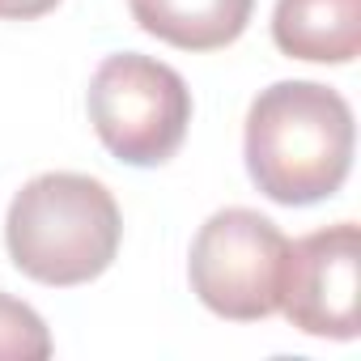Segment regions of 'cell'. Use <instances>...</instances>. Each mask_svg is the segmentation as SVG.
<instances>
[{"label":"cell","instance_id":"obj_1","mask_svg":"<svg viewBox=\"0 0 361 361\" xmlns=\"http://www.w3.org/2000/svg\"><path fill=\"white\" fill-rule=\"evenodd\" d=\"M353 106L319 81H276L259 90L247 111V174L285 209L331 200L353 170Z\"/></svg>","mask_w":361,"mask_h":361},{"label":"cell","instance_id":"obj_2","mask_svg":"<svg viewBox=\"0 0 361 361\" xmlns=\"http://www.w3.org/2000/svg\"><path fill=\"white\" fill-rule=\"evenodd\" d=\"M123 238V217L106 183L73 170L39 174L13 196L5 217V247L22 276L77 289L98 281Z\"/></svg>","mask_w":361,"mask_h":361},{"label":"cell","instance_id":"obj_3","mask_svg":"<svg viewBox=\"0 0 361 361\" xmlns=\"http://www.w3.org/2000/svg\"><path fill=\"white\" fill-rule=\"evenodd\" d=\"M85 111L115 161L149 170L170 161L183 145L192 123V90L170 64L140 51H119L94 68Z\"/></svg>","mask_w":361,"mask_h":361},{"label":"cell","instance_id":"obj_4","mask_svg":"<svg viewBox=\"0 0 361 361\" xmlns=\"http://www.w3.org/2000/svg\"><path fill=\"white\" fill-rule=\"evenodd\" d=\"M289 268V238L255 209L213 213L188 255L192 293L230 323H255L281 310Z\"/></svg>","mask_w":361,"mask_h":361},{"label":"cell","instance_id":"obj_5","mask_svg":"<svg viewBox=\"0 0 361 361\" xmlns=\"http://www.w3.org/2000/svg\"><path fill=\"white\" fill-rule=\"evenodd\" d=\"M357 289H361V230L353 221H336L327 230L289 243L281 310L298 331L319 340H357L361 331Z\"/></svg>","mask_w":361,"mask_h":361},{"label":"cell","instance_id":"obj_6","mask_svg":"<svg viewBox=\"0 0 361 361\" xmlns=\"http://www.w3.org/2000/svg\"><path fill=\"white\" fill-rule=\"evenodd\" d=\"M272 43L289 60L353 64L361 51V0H276Z\"/></svg>","mask_w":361,"mask_h":361},{"label":"cell","instance_id":"obj_7","mask_svg":"<svg viewBox=\"0 0 361 361\" xmlns=\"http://www.w3.org/2000/svg\"><path fill=\"white\" fill-rule=\"evenodd\" d=\"M145 35L178 51H217L243 39L255 0H128Z\"/></svg>","mask_w":361,"mask_h":361},{"label":"cell","instance_id":"obj_8","mask_svg":"<svg viewBox=\"0 0 361 361\" xmlns=\"http://www.w3.org/2000/svg\"><path fill=\"white\" fill-rule=\"evenodd\" d=\"M51 331L35 306L0 293V361H47Z\"/></svg>","mask_w":361,"mask_h":361},{"label":"cell","instance_id":"obj_9","mask_svg":"<svg viewBox=\"0 0 361 361\" xmlns=\"http://www.w3.org/2000/svg\"><path fill=\"white\" fill-rule=\"evenodd\" d=\"M56 5L60 0H0V22H35Z\"/></svg>","mask_w":361,"mask_h":361}]
</instances>
